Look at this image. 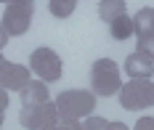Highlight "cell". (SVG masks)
Wrapping results in <instances>:
<instances>
[{
    "mask_svg": "<svg viewBox=\"0 0 154 130\" xmlns=\"http://www.w3.org/2000/svg\"><path fill=\"white\" fill-rule=\"evenodd\" d=\"M32 80V72L29 66H21V64H14V61H8L5 69H3V74H0V88H5V90H24Z\"/></svg>",
    "mask_w": 154,
    "mask_h": 130,
    "instance_id": "7",
    "label": "cell"
},
{
    "mask_svg": "<svg viewBox=\"0 0 154 130\" xmlns=\"http://www.w3.org/2000/svg\"><path fill=\"white\" fill-rule=\"evenodd\" d=\"M106 130H130V128H128L125 122H109V128H106Z\"/></svg>",
    "mask_w": 154,
    "mask_h": 130,
    "instance_id": "20",
    "label": "cell"
},
{
    "mask_svg": "<svg viewBox=\"0 0 154 130\" xmlns=\"http://www.w3.org/2000/svg\"><path fill=\"white\" fill-rule=\"evenodd\" d=\"M138 50L146 53L149 59H154V35H141L138 37Z\"/></svg>",
    "mask_w": 154,
    "mask_h": 130,
    "instance_id": "15",
    "label": "cell"
},
{
    "mask_svg": "<svg viewBox=\"0 0 154 130\" xmlns=\"http://www.w3.org/2000/svg\"><path fill=\"white\" fill-rule=\"evenodd\" d=\"M5 109H8V90L0 88V112H5Z\"/></svg>",
    "mask_w": 154,
    "mask_h": 130,
    "instance_id": "18",
    "label": "cell"
},
{
    "mask_svg": "<svg viewBox=\"0 0 154 130\" xmlns=\"http://www.w3.org/2000/svg\"><path fill=\"white\" fill-rule=\"evenodd\" d=\"M133 130H154V117H141L133 125Z\"/></svg>",
    "mask_w": 154,
    "mask_h": 130,
    "instance_id": "16",
    "label": "cell"
},
{
    "mask_svg": "<svg viewBox=\"0 0 154 130\" xmlns=\"http://www.w3.org/2000/svg\"><path fill=\"white\" fill-rule=\"evenodd\" d=\"M91 88L96 96H117L120 88H122V74H120V66L114 64L112 59H98L91 69Z\"/></svg>",
    "mask_w": 154,
    "mask_h": 130,
    "instance_id": "2",
    "label": "cell"
},
{
    "mask_svg": "<svg viewBox=\"0 0 154 130\" xmlns=\"http://www.w3.org/2000/svg\"><path fill=\"white\" fill-rule=\"evenodd\" d=\"M8 37H11V35L5 32V27H3V21H0V50L8 45Z\"/></svg>",
    "mask_w": 154,
    "mask_h": 130,
    "instance_id": "19",
    "label": "cell"
},
{
    "mask_svg": "<svg viewBox=\"0 0 154 130\" xmlns=\"http://www.w3.org/2000/svg\"><path fill=\"white\" fill-rule=\"evenodd\" d=\"M109 32H112V37L114 40H128L130 35H136V29H133V16H120L114 19L112 24H109Z\"/></svg>",
    "mask_w": 154,
    "mask_h": 130,
    "instance_id": "12",
    "label": "cell"
},
{
    "mask_svg": "<svg viewBox=\"0 0 154 130\" xmlns=\"http://www.w3.org/2000/svg\"><path fill=\"white\" fill-rule=\"evenodd\" d=\"M152 35H154V32H152Z\"/></svg>",
    "mask_w": 154,
    "mask_h": 130,
    "instance_id": "24",
    "label": "cell"
},
{
    "mask_svg": "<svg viewBox=\"0 0 154 130\" xmlns=\"http://www.w3.org/2000/svg\"><path fill=\"white\" fill-rule=\"evenodd\" d=\"M48 8H51V14H53L56 19H66V16H72V14H75L77 0H51V3H48Z\"/></svg>",
    "mask_w": 154,
    "mask_h": 130,
    "instance_id": "13",
    "label": "cell"
},
{
    "mask_svg": "<svg viewBox=\"0 0 154 130\" xmlns=\"http://www.w3.org/2000/svg\"><path fill=\"white\" fill-rule=\"evenodd\" d=\"M3 119H5V112H0V130H3Z\"/></svg>",
    "mask_w": 154,
    "mask_h": 130,
    "instance_id": "22",
    "label": "cell"
},
{
    "mask_svg": "<svg viewBox=\"0 0 154 130\" xmlns=\"http://www.w3.org/2000/svg\"><path fill=\"white\" fill-rule=\"evenodd\" d=\"M48 101H51V93H48V82L43 80H29V85L21 90V106H40Z\"/></svg>",
    "mask_w": 154,
    "mask_h": 130,
    "instance_id": "9",
    "label": "cell"
},
{
    "mask_svg": "<svg viewBox=\"0 0 154 130\" xmlns=\"http://www.w3.org/2000/svg\"><path fill=\"white\" fill-rule=\"evenodd\" d=\"M29 72L37 77V80H43V82L61 80V74H64L61 56H59L56 50H51V48L32 50V56H29Z\"/></svg>",
    "mask_w": 154,
    "mask_h": 130,
    "instance_id": "4",
    "label": "cell"
},
{
    "mask_svg": "<svg viewBox=\"0 0 154 130\" xmlns=\"http://www.w3.org/2000/svg\"><path fill=\"white\" fill-rule=\"evenodd\" d=\"M109 128V119H104V117H88L85 122H82V130H106Z\"/></svg>",
    "mask_w": 154,
    "mask_h": 130,
    "instance_id": "14",
    "label": "cell"
},
{
    "mask_svg": "<svg viewBox=\"0 0 154 130\" xmlns=\"http://www.w3.org/2000/svg\"><path fill=\"white\" fill-rule=\"evenodd\" d=\"M133 29H136L138 37L154 32V8H141L138 14L133 16Z\"/></svg>",
    "mask_w": 154,
    "mask_h": 130,
    "instance_id": "11",
    "label": "cell"
},
{
    "mask_svg": "<svg viewBox=\"0 0 154 130\" xmlns=\"http://www.w3.org/2000/svg\"><path fill=\"white\" fill-rule=\"evenodd\" d=\"M51 130H82V122H59L56 128Z\"/></svg>",
    "mask_w": 154,
    "mask_h": 130,
    "instance_id": "17",
    "label": "cell"
},
{
    "mask_svg": "<svg viewBox=\"0 0 154 130\" xmlns=\"http://www.w3.org/2000/svg\"><path fill=\"white\" fill-rule=\"evenodd\" d=\"M32 14H35V0H11L0 21L11 37H21L32 24Z\"/></svg>",
    "mask_w": 154,
    "mask_h": 130,
    "instance_id": "5",
    "label": "cell"
},
{
    "mask_svg": "<svg viewBox=\"0 0 154 130\" xmlns=\"http://www.w3.org/2000/svg\"><path fill=\"white\" fill-rule=\"evenodd\" d=\"M120 106L128 112H141V109H149L154 106V82L149 77H141V80H128L120 88Z\"/></svg>",
    "mask_w": 154,
    "mask_h": 130,
    "instance_id": "3",
    "label": "cell"
},
{
    "mask_svg": "<svg viewBox=\"0 0 154 130\" xmlns=\"http://www.w3.org/2000/svg\"><path fill=\"white\" fill-rule=\"evenodd\" d=\"M19 122L27 130H51L59 125V112H56V101H48L40 106H21Z\"/></svg>",
    "mask_w": 154,
    "mask_h": 130,
    "instance_id": "6",
    "label": "cell"
},
{
    "mask_svg": "<svg viewBox=\"0 0 154 130\" xmlns=\"http://www.w3.org/2000/svg\"><path fill=\"white\" fill-rule=\"evenodd\" d=\"M0 3H5V5H8V3H11V0H0Z\"/></svg>",
    "mask_w": 154,
    "mask_h": 130,
    "instance_id": "23",
    "label": "cell"
},
{
    "mask_svg": "<svg viewBox=\"0 0 154 130\" xmlns=\"http://www.w3.org/2000/svg\"><path fill=\"white\" fill-rule=\"evenodd\" d=\"M125 72L130 74V80H141V77H152L154 74V59H149L146 53H130L125 59Z\"/></svg>",
    "mask_w": 154,
    "mask_h": 130,
    "instance_id": "8",
    "label": "cell"
},
{
    "mask_svg": "<svg viewBox=\"0 0 154 130\" xmlns=\"http://www.w3.org/2000/svg\"><path fill=\"white\" fill-rule=\"evenodd\" d=\"M128 14V3L125 0H101L98 3V16L104 19L106 24H112L114 19H120Z\"/></svg>",
    "mask_w": 154,
    "mask_h": 130,
    "instance_id": "10",
    "label": "cell"
},
{
    "mask_svg": "<svg viewBox=\"0 0 154 130\" xmlns=\"http://www.w3.org/2000/svg\"><path fill=\"white\" fill-rule=\"evenodd\" d=\"M96 109V93L93 90H64L56 98V112H59V122H80L88 119Z\"/></svg>",
    "mask_w": 154,
    "mask_h": 130,
    "instance_id": "1",
    "label": "cell"
},
{
    "mask_svg": "<svg viewBox=\"0 0 154 130\" xmlns=\"http://www.w3.org/2000/svg\"><path fill=\"white\" fill-rule=\"evenodd\" d=\"M5 64H8V59H5V56L0 53V74H3V69H5Z\"/></svg>",
    "mask_w": 154,
    "mask_h": 130,
    "instance_id": "21",
    "label": "cell"
}]
</instances>
